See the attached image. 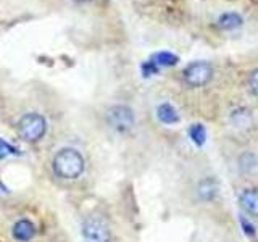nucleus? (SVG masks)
<instances>
[{
    "instance_id": "obj_12",
    "label": "nucleus",
    "mask_w": 258,
    "mask_h": 242,
    "mask_svg": "<svg viewBox=\"0 0 258 242\" xmlns=\"http://www.w3.org/2000/svg\"><path fill=\"white\" fill-rule=\"evenodd\" d=\"M239 166L242 171H253V169L258 168V158L255 153L252 152H244L242 155L239 157Z\"/></svg>"
},
{
    "instance_id": "obj_7",
    "label": "nucleus",
    "mask_w": 258,
    "mask_h": 242,
    "mask_svg": "<svg viewBox=\"0 0 258 242\" xmlns=\"http://www.w3.org/2000/svg\"><path fill=\"white\" fill-rule=\"evenodd\" d=\"M239 204L245 213L258 216V189H244L239 194Z\"/></svg>"
},
{
    "instance_id": "obj_18",
    "label": "nucleus",
    "mask_w": 258,
    "mask_h": 242,
    "mask_svg": "<svg viewBox=\"0 0 258 242\" xmlns=\"http://www.w3.org/2000/svg\"><path fill=\"white\" fill-rule=\"evenodd\" d=\"M75 2H91V0H75Z\"/></svg>"
},
{
    "instance_id": "obj_9",
    "label": "nucleus",
    "mask_w": 258,
    "mask_h": 242,
    "mask_svg": "<svg viewBox=\"0 0 258 242\" xmlns=\"http://www.w3.org/2000/svg\"><path fill=\"white\" fill-rule=\"evenodd\" d=\"M157 118L163 125H174L179 121V115L171 103H160L157 108Z\"/></svg>"
},
{
    "instance_id": "obj_1",
    "label": "nucleus",
    "mask_w": 258,
    "mask_h": 242,
    "mask_svg": "<svg viewBox=\"0 0 258 242\" xmlns=\"http://www.w3.org/2000/svg\"><path fill=\"white\" fill-rule=\"evenodd\" d=\"M53 171L63 179H76L84 171V158L76 149H61L53 158Z\"/></svg>"
},
{
    "instance_id": "obj_3",
    "label": "nucleus",
    "mask_w": 258,
    "mask_h": 242,
    "mask_svg": "<svg viewBox=\"0 0 258 242\" xmlns=\"http://www.w3.org/2000/svg\"><path fill=\"white\" fill-rule=\"evenodd\" d=\"M185 84L190 87L207 86L213 78V67L208 62H192L182 71Z\"/></svg>"
},
{
    "instance_id": "obj_10",
    "label": "nucleus",
    "mask_w": 258,
    "mask_h": 242,
    "mask_svg": "<svg viewBox=\"0 0 258 242\" xmlns=\"http://www.w3.org/2000/svg\"><path fill=\"white\" fill-rule=\"evenodd\" d=\"M150 62H153L157 65L158 68H166V67H174L179 62V56L174 55L173 52H168V50H161L157 52L150 56Z\"/></svg>"
},
{
    "instance_id": "obj_6",
    "label": "nucleus",
    "mask_w": 258,
    "mask_h": 242,
    "mask_svg": "<svg viewBox=\"0 0 258 242\" xmlns=\"http://www.w3.org/2000/svg\"><path fill=\"white\" fill-rule=\"evenodd\" d=\"M216 26L223 31H236L244 26V16L237 12H224L216 18Z\"/></svg>"
},
{
    "instance_id": "obj_4",
    "label": "nucleus",
    "mask_w": 258,
    "mask_h": 242,
    "mask_svg": "<svg viewBox=\"0 0 258 242\" xmlns=\"http://www.w3.org/2000/svg\"><path fill=\"white\" fill-rule=\"evenodd\" d=\"M107 123L118 133H127L134 126V113L126 105H115L107 110Z\"/></svg>"
},
{
    "instance_id": "obj_16",
    "label": "nucleus",
    "mask_w": 258,
    "mask_h": 242,
    "mask_svg": "<svg viewBox=\"0 0 258 242\" xmlns=\"http://www.w3.org/2000/svg\"><path fill=\"white\" fill-rule=\"evenodd\" d=\"M8 153H16V149L8 142H5L4 139H0V158L8 155Z\"/></svg>"
},
{
    "instance_id": "obj_15",
    "label": "nucleus",
    "mask_w": 258,
    "mask_h": 242,
    "mask_svg": "<svg viewBox=\"0 0 258 242\" xmlns=\"http://www.w3.org/2000/svg\"><path fill=\"white\" fill-rule=\"evenodd\" d=\"M248 87L255 97H258V68L253 70L248 76Z\"/></svg>"
},
{
    "instance_id": "obj_8",
    "label": "nucleus",
    "mask_w": 258,
    "mask_h": 242,
    "mask_svg": "<svg viewBox=\"0 0 258 242\" xmlns=\"http://www.w3.org/2000/svg\"><path fill=\"white\" fill-rule=\"evenodd\" d=\"M34 234H36V226L29 220H20L13 226V237L16 240L28 242L34 237Z\"/></svg>"
},
{
    "instance_id": "obj_14",
    "label": "nucleus",
    "mask_w": 258,
    "mask_h": 242,
    "mask_svg": "<svg viewBox=\"0 0 258 242\" xmlns=\"http://www.w3.org/2000/svg\"><path fill=\"white\" fill-rule=\"evenodd\" d=\"M141 70H142V75H144L145 78H149V76H152V75H157L160 68H158L153 62L147 60V62H144V63H142Z\"/></svg>"
},
{
    "instance_id": "obj_5",
    "label": "nucleus",
    "mask_w": 258,
    "mask_h": 242,
    "mask_svg": "<svg viewBox=\"0 0 258 242\" xmlns=\"http://www.w3.org/2000/svg\"><path fill=\"white\" fill-rule=\"evenodd\" d=\"M83 236L86 242H110V231L100 218L91 216L83 224Z\"/></svg>"
},
{
    "instance_id": "obj_2",
    "label": "nucleus",
    "mask_w": 258,
    "mask_h": 242,
    "mask_svg": "<svg viewBox=\"0 0 258 242\" xmlns=\"http://www.w3.org/2000/svg\"><path fill=\"white\" fill-rule=\"evenodd\" d=\"M47 131V121L39 113H26L18 121V133L24 141L36 142L42 139Z\"/></svg>"
},
{
    "instance_id": "obj_17",
    "label": "nucleus",
    "mask_w": 258,
    "mask_h": 242,
    "mask_svg": "<svg viewBox=\"0 0 258 242\" xmlns=\"http://www.w3.org/2000/svg\"><path fill=\"white\" fill-rule=\"evenodd\" d=\"M242 226H244V232H245V234H248V236H253V234H255L253 226L250 224L248 221H244V220H242Z\"/></svg>"
},
{
    "instance_id": "obj_11",
    "label": "nucleus",
    "mask_w": 258,
    "mask_h": 242,
    "mask_svg": "<svg viewBox=\"0 0 258 242\" xmlns=\"http://www.w3.org/2000/svg\"><path fill=\"white\" fill-rule=\"evenodd\" d=\"M216 194H218V184L212 177L204 179L199 184V196L202 200H212L216 197Z\"/></svg>"
},
{
    "instance_id": "obj_13",
    "label": "nucleus",
    "mask_w": 258,
    "mask_h": 242,
    "mask_svg": "<svg viewBox=\"0 0 258 242\" xmlns=\"http://www.w3.org/2000/svg\"><path fill=\"white\" fill-rule=\"evenodd\" d=\"M189 136H190V139L194 141V144H197V145H204L205 141H207V131H205L204 125H200V123L190 125Z\"/></svg>"
}]
</instances>
